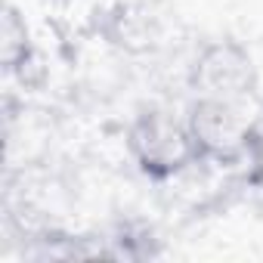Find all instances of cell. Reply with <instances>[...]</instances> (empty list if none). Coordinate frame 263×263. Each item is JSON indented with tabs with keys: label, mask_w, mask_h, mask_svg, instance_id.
Here are the masks:
<instances>
[{
	"label": "cell",
	"mask_w": 263,
	"mask_h": 263,
	"mask_svg": "<svg viewBox=\"0 0 263 263\" xmlns=\"http://www.w3.org/2000/svg\"><path fill=\"white\" fill-rule=\"evenodd\" d=\"M137 143L146 146L143 161L146 167H177L183 161L186 152V137L171 124V121H146L143 124V134H137Z\"/></svg>",
	"instance_id": "cell-1"
}]
</instances>
